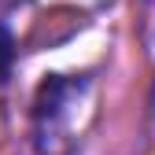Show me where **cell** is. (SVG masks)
Masks as SVG:
<instances>
[{"mask_svg": "<svg viewBox=\"0 0 155 155\" xmlns=\"http://www.w3.org/2000/svg\"><path fill=\"white\" fill-rule=\"evenodd\" d=\"M11 63H15V37L8 33V26H0V85L8 81Z\"/></svg>", "mask_w": 155, "mask_h": 155, "instance_id": "cell-1", "label": "cell"}]
</instances>
